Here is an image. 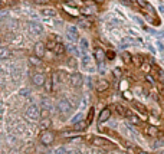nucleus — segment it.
I'll return each instance as SVG.
<instances>
[{"label": "nucleus", "mask_w": 164, "mask_h": 154, "mask_svg": "<svg viewBox=\"0 0 164 154\" xmlns=\"http://www.w3.org/2000/svg\"><path fill=\"white\" fill-rule=\"evenodd\" d=\"M58 111L62 114L64 117H66V115H71V114H72L74 107H72V104H71L68 99H61V101L58 102Z\"/></svg>", "instance_id": "obj_1"}, {"label": "nucleus", "mask_w": 164, "mask_h": 154, "mask_svg": "<svg viewBox=\"0 0 164 154\" xmlns=\"http://www.w3.org/2000/svg\"><path fill=\"white\" fill-rule=\"evenodd\" d=\"M25 115L29 121H36V120H39V117H41V111H39L38 105H30L26 110Z\"/></svg>", "instance_id": "obj_2"}, {"label": "nucleus", "mask_w": 164, "mask_h": 154, "mask_svg": "<svg viewBox=\"0 0 164 154\" xmlns=\"http://www.w3.org/2000/svg\"><path fill=\"white\" fill-rule=\"evenodd\" d=\"M53 140H55V134L49 130H45L43 131V134L41 135V143L42 144H45V146H49L53 143Z\"/></svg>", "instance_id": "obj_3"}, {"label": "nucleus", "mask_w": 164, "mask_h": 154, "mask_svg": "<svg viewBox=\"0 0 164 154\" xmlns=\"http://www.w3.org/2000/svg\"><path fill=\"white\" fill-rule=\"evenodd\" d=\"M27 27H29V32L32 33V35H35V36L43 33V26L41 23H38V22H30V23L27 24Z\"/></svg>", "instance_id": "obj_4"}, {"label": "nucleus", "mask_w": 164, "mask_h": 154, "mask_svg": "<svg viewBox=\"0 0 164 154\" xmlns=\"http://www.w3.org/2000/svg\"><path fill=\"white\" fill-rule=\"evenodd\" d=\"M83 79H82V75L81 73H72L71 76H69V82H71V85L75 87V88H79L82 87V84H83Z\"/></svg>", "instance_id": "obj_5"}, {"label": "nucleus", "mask_w": 164, "mask_h": 154, "mask_svg": "<svg viewBox=\"0 0 164 154\" xmlns=\"http://www.w3.org/2000/svg\"><path fill=\"white\" fill-rule=\"evenodd\" d=\"M91 144L92 146H97V147H107V146H111V143L108 140H104L101 137H91Z\"/></svg>", "instance_id": "obj_6"}, {"label": "nucleus", "mask_w": 164, "mask_h": 154, "mask_svg": "<svg viewBox=\"0 0 164 154\" xmlns=\"http://www.w3.org/2000/svg\"><path fill=\"white\" fill-rule=\"evenodd\" d=\"M78 36H79L78 29H76L75 26H69V27H68V39H71L72 42H76L78 41Z\"/></svg>", "instance_id": "obj_7"}, {"label": "nucleus", "mask_w": 164, "mask_h": 154, "mask_svg": "<svg viewBox=\"0 0 164 154\" xmlns=\"http://www.w3.org/2000/svg\"><path fill=\"white\" fill-rule=\"evenodd\" d=\"M45 48H46V45H45L43 42H38V43L35 45V55L39 58H43V55H45Z\"/></svg>", "instance_id": "obj_8"}, {"label": "nucleus", "mask_w": 164, "mask_h": 154, "mask_svg": "<svg viewBox=\"0 0 164 154\" xmlns=\"http://www.w3.org/2000/svg\"><path fill=\"white\" fill-rule=\"evenodd\" d=\"M32 82L35 84V87H42L46 82V79H45V76L42 73H35L32 76Z\"/></svg>", "instance_id": "obj_9"}, {"label": "nucleus", "mask_w": 164, "mask_h": 154, "mask_svg": "<svg viewBox=\"0 0 164 154\" xmlns=\"http://www.w3.org/2000/svg\"><path fill=\"white\" fill-rule=\"evenodd\" d=\"M111 117V110L109 108H104L102 111H101V114H99V118H98V122L99 124H102V122H105Z\"/></svg>", "instance_id": "obj_10"}, {"label": "nucleus", "mask_w": 164, "mask_h": 154, "mask_svg": "<svg viewBox=\"0 0 164 154\" xmlns=\"http://www.w3.org/2000/svg\"><path fill=\"white\" fill-rule=\"evenodd\" d=\"M94 55H95V59L98 61V64H99V62H104V59L107 58V53H105V52H104L101 48H95Z\"/></svg>", "instance_id": "obj_11"}, {"label": "nucleus", "mask_w": 164, "mask_h": 154, "mask_svg": "<svg viewBox=\"0 0 164 154\" xmlns=\"http://www.w3.org/2000/svg\"><path fill=\"white\" fill-rule=\"evenodd\" d=\"M108 88H109V84H108V81H105V79H99V81L97 82V91H98V92H104V91H107Z\"/></svg>", "instance_id": "obj_12"}, {"label": "nucleus", "mask_w": 164, "mask_h": 154, "mask_svg": "<svg viewBox=\"0 0 164 154\" xmlns=\"http://www.w3.org/2000/svg\"><path fill=\"white\" fill-rule=\"evenodd\" d=\"M50 124H52V122H50V120H49V117H48V115H46V117H42L41 122H39V128L45 131V130H48V128L50 127Z\"/></svg>", "instance_id": "obj_13"}, {"label": "nucleus", "mask_w": 164, "mask_h": 154, "mask_svg": "<svg viewBox=\"0 0 164 154\" xmlns=\"http://www.w3.org/2000/svg\"><path fill=\"white\" fill-rule=\"evenodd\" d=\"M10 56H12L10 49H7V48H1V49H0V59H1V61H6V59H9Z\"/></svg>", "instance_id": "obj_14"}, {"label": "nucleus", "mask_w": 164, "mask_h": 154, "mask_svg": "<svg viewBox=\"0 0 164 154\" xmlns=\"http://www.w3.org/2000/svg\"><path fill=\"white\" fill-rule=\"evenodd\" d=\"M89 64H91V56L88 53H82V66L86 68V69H91Z\"/></svg>", "instance_id": "obj_15"}, {"label": "nucleus", "mask_w": 164, "mask_h": 154, "mask_svg": "<svg viewBox=\"0 0 164 154\" xmlns=\"http://www.w3.org/2000/svg\"><path fill=\"white\" fill-rule=\"evenodd\" d=\"M146 133H147L150 137H157V135H158V128L154 127V125H150V127L146 128Z\"/></svg>", "instance_id": "obj_16"}, {"label": "nucleus", "mask_w": 164, "mask_h": 154, "mask_svg": "<svg viewBox=\"0 0 164 154\" xmlns=\"http://www.w3.org/2000/svg\"><path fill=\"white\" fill-rule=\"evenodd\" d=\"M53 52L56 53V55H62L64 52H65V46L61 43V42L58 41L56 42V45H55V48H53Z\"/></svg>", "instance_id": "obj_17"}, {"label": "nucleus", "mask_w": 164, "mask_h": 154, "mask_svg": "<svg viewBox=\"0 0 164 154\" xmlns=\"http://www.w3.org/2000/svg\"><path fill=\"white\" fill-rule=\"evenodd\" d=\"M79 46H81V52H82V53H86V52H88V49H89V43H88L86 39H81Z\"/></svg>", "instance_id": "obj_18"}, {"label": "nucleus", "mask_w": 164, "mask_h": 154, "mask_svg": "<svg viewBox=\"0 0 164 154\" xmlns=\"http://www.w3.org/2000/svg\"><path fill=\"white\" fill-rule=\"evenodd\" d=\"M29 64L33 66H41L42 65V61L39 56H30L29 58Z\"/></svg>", "instance_id": "obj_19"}, {"label": "nucleus", "mask_w": 164, "mask_h": 154, "mask_svg": "<svg viewBox=\"0 0 164 154\" xmlns=\"http://www.w3.org/2000/svg\"><path fill=\"white\" fill-rule=\"evenodd\" d=\"M115 111L120 114L121 117H125V115L128 114V111H127V110H125L123 105H120V104H115Z\"/></svg>", "instance_id": "obj_20"}, {"label": "nucleus", "mask_w": 164, "mask_h": 154, "mask_svg": "<svg viewBox=\"0 0 164 154\" xmlns=\"http://www.w3.org/2000/svg\"><path fill=\"white\" fill-rule=\"evenodd\" d=\"M86 125H88V122H76L74 124V130L75 131H82L86 128Z\"/></svg>", "instance_id": "obj_21"}, {"label": "nucleus", "mask_w": 164, "mask_h": 154, "mask_svg": "<svg viewBox=\"0 0 164 154\" xmlns=\"http://www.w3.org/2000/svg\"><path fill=\"white\" fill-rule=\"evenodd\" d=\"M137 3H138V6H141L143 9H148V10H150V12L153 13V7H151V6L148 4L146 0H137Z\"/></svg>", "instance_id": "obj_22"}, {"label": "nucleus", "mask_w": 164, "mask_h": 154, "mask_svg": "<svg viewBox=\"0 0 164 154\" xmlns=\"http://www.w3.org/2000/svg\"><path fill=\"white\" fill-rule=\"evenodd\" d=\"M42 13H43L45 16H56V10H55V9H43Z\"/></svg>", "instance_id": "obj_23"}, {"label": "nucleus", "mask_w": 164, "mask_h": 154, "mask_svg": "<svg viewBox=\"0 0 164 154\" xmlns=\"http://www.w3.org/2000/svg\"><path fill=\"white\" fill-rule=\"evenodd\" d=\"M128 115H130V117H128V118H130V121H131L132 124H135V125H138V124H140V118H138V117H137V115H134V114H131L130 111H128Z\"/></svg>", "instance_id": "obj_24"}, {"label": "nucleus", "mask_w": 164, "mask_h": 154, "mask_svg": "<svg viewBox=\"0 0 164 154\" xmlns=\"http://www.w3.org/2000/svg\"><path fill=\"white\" fill-rule=\"evenodd\" d=\"M134 107L138 110L140 113H143V114H147V108L143 105V104H140V102H134Z\"/></svg>", "instance_id": "obj_25"}, {"label": "nucleus", "mask_w": 164, "mask_h": 154, "mask_svg": "<svg viewBox=\"0 0 164 154\" xmlns=\"http://www.w3.org/2000/svg\"><path fill=\"white\" fill-rule=\"evenodd\" d=\"M132 62H134V65L135 66H143V59H141V56H132Z\"/></svg>", "instance_id": "obj_26"}, {"label": "nucleus", "mask_w": 164, "mask_h": 154, "mask_svg": "<svg viewBox=\"0 0 164 154\" xmlns=\"http://www.w3.org/2000/svg\"><path fill=\"white\" fill-rule=\"evenodd\" d=\"M66 49H68L71 53H74V55H79V52H78L76 46H75V45H72V43H71V45H68V46H66Z\"/></svg>", "instance_id": "obj_27"}, {"label": "nucleus", "mask_w": 164, "mask_h": 154, "mask_svg": "<svg viewBox=\"0 0 164 154\" xmlns=\"http://www.w3.org/2000/svg\"><path fill=\"white\" fill-rule=\"evenodd\" d=\"M45 85H46V91H48V92H52V89H53V81H52V79H46Z\"/></svg>", "instance_id": "obj_28"}, {"label": "nucleus", "mask_w": 164, "mask_h": 154, "mask_svg": "<svg viewBox=\"0 0 164 154\" xmlns=\"http://www.w3.org/2000/svg\"><path fill=\"white\" fill-rule=\"evenodd\" d=\"M81 120H82V114H76L74 118L71 120V122H72V124H76V122H79Z\"/></svg>", "instance_id": "obj_29"}, {"label": "nucleus", "mask_w": 164, "mask_h": 154, "mask_svg": "<svg viewBox=\"0 0 164 154\" xmlns=\"http://www.w3.org/2000/svg\"><path fill=\"white\" fill-rule=\"evenodd\" d=\"M92 117H94V108H91L89 113H88V118H86V122H88V124H91V121H92Z\"/></svg>", "instance_id": "obj_30"}, {"label": "nucleus", "mask_w": 164, "mask_h": 154, "mask_svg": "<svg viewBox=\"0 0 164 154\" xmlns=\"http://www.w3.org/2000/svg\"><path fill=\"white\" fill-rule=\"evenodd\" d=\"M123 58H124V61H125V62H130V61H132V56L130 55V53H128V52H127V53L124 52V53H123Z\"/></svg>", "instance_id": "obj_31"}, {"label": "nucleus", "mask_w": 164, "mask_h": 154, "mask_svg": "<svg viewBox=\"0 0 164 154\" xmlns=\"http://www.w3.org/2000/svg\"><path fill=\"white\" fill-rule=\"evenodd\" d=\"M79 23H81L82 26H85V27H89V26H91V22H89V20H86V19H81V20H79Z\"/></svg>", "instance_id": "obj_32"}, {"label": "nucleus", "mask_w": 164, "mask_h": 154, "mask_svg": "<svg viewBox=\"0 0 164 154\" xmlns=\"http://www.w3.org/2000/svg\"><path fill=\"white\" fill-rule=\"evenodd\" d=\"M55 42H52V41H49V42H46V48L48 49H50V50H53V48H55Z\"/></svg>", "instance_id": "obj_33"}, {"label": "nucleus", "mask_w": 164, "mask_h": 154, "mask_svg": "<svg viewBox=\"0 0 164 154\" xmlns=\"http://www.w3.org/2000/svg\"><path fill=\"white\" fill-rule=\"evenodd\" d=\"M158 92L161 94L164 97V82H161V84H158Z\"/></svg>", "instance_id": "obj_34"}, {"label": "nucleus", "mask_w": 164, "mask_h": 154, "mask_svg": "<svg viewBox=\"0 0 164 154\" xmlns=\"http://www.w3.org/2000/svg\"><path fill=\"white\" fill-rule=\"evenodd\" d=\"M27 95H29V89H22V91H20V97H27Z\"/></svg>", "instance_id": "obj_35"}, {"label": "nucleus", "mask_w": 164, "mask_h": 154, "mask_svg": "<svg viewBox=\"0 0 164 154\" xmlns=\"http://www.w3.org/2000/svg\"><path fill=\"white\" fill-rule=\"evenodd\" d=\"M114 76H117V78H120V76H121V69H120V68L114 69Z\"/></svg>", "instance_id": "obj_36"}, {"label": "nucleus", "mask_w": 164, "mask_h": 154, "mask_svg": "<svg viewBox=\"0 0 164 154\" xmlns=\"http://www.w3.org/2000/svg\"><path fill=\"white\" fill-rule=\"evenodd\" d=\"M146 79H147V81L150 82V84H151V85H153V84H154V78H153V76H151V75H147V76H146Z\"/></svg>", "instance_id": "obj_37"}, {"label": "nucleus", "mask_w": 164, "mask_h": 154, "mask_svg": "<svg viewBox=\"0 0 164 154\" xmlns=\"http://www.w3.org/2000/svg\"><path fill=\"white\" fill-rule=\"evenodd\" d=\"M99 72L101 73L105 72V65H102V62H99Z\"/></svg>", "instance_id": "obj_38"}, {"label": "nucleus", "mask_w": 164, "mask_h": 154, "mask_svg": "<svg viewBox=\"0 0 164 154\" xmlns=\"http://www.w3.org/2000/svg\"><path fill=\"white\" fill-rule=\"evenodd\" d=\"M35 3H38V4H45V3H48L49 0H33Z\"/></svg>", "instance_id": "obj_39"}, {"label": "nucleus", "mask_w": 164, "mask_h": 154, "mask_svg": "<svg viewBox=\"0 0 164 154\" xmlns=\"http://www.w3.org/2000/svg\"><path fill=\"white\" fill-rule=\"evenodd\" d=\"M158 78H160V81L163 79V82H164V72H163V71H161V69L158 71Z\"/></svg>", "instance_id": "obj_40"}, {"label": "nucleus", "mask_w": 164, "mask_h": 154, "mask_svg": "<svg viewBox=\"0 0 164 154\" xmlns=\"http://www.w3.org/2000/svg\"><path fill=\"white\" fill-rule=\"evenodd\" d=\"M114 56H115L114 52H107V58H108V59H112Z\"/></svg>", "instance_id": "obj_41"}, {"label": "nucleus", "mask_w": 164, "mask_h": 154, "mask_svg": "<svg viewBox=\"0 0 164 154\" xmlns=\"http://www.w3.org/2000/svg\"><path fill=\"white\" fill-rule=\"evenodd\" d=\"M156 147H160V146H164V140H160V141H157L156 144H154Z\"/></svg>", "instance_id": "obj_42"}, {"label": "nucleus", "mask_w": 164, "mask_h": 154, "mask_svg": "<svg viewBox=\"0 0 164 154\" xmlns=\"http://www.w3.org/2000/svg\"><path fill=\"white\" fill-rule=\"evenodd\" d=\"M124 98H127V99H132V97L130 95V92H125V94H124Z\"/></svg>", "instance_id": "obj_43"}, {"label": "nucleus", "mask_w": 164, "mask_h": 154, "mask_svg": "<svg viewBox=\"0 0 164 154\" xmlns=\"http://www.w3.org/2000/svg\"><path fill=\"white\" fill-rule=\"evenodd\" d=\"M158 49H160L161 52H163V50H164V48H163V43H161V42H158Z\"/></svg>", "instance_id": "obj_44"}, {"label": "nucleus", "mask_w": 164, "mask_h": 154, "mask_svg": "<svg viewBox=\"0 0 164 154\" xmlns=\"http://www.w3.org/2000/svg\"><path fill=\"white\" fill-rule=\"evenodd\" d=\"M160 12H161V15H164V6H160Z\"/></svg>", "instance_id": "obj_45"}, {"label": "nucleus", "mask_w": 164, "mask_h": 154, "mask_svg": "<svg viewBox=\"0 0 164 154\" xmlns=\"http://www.w3.org/2000/svg\"><path fill=\"white\" fill-rule=\"evenodd\" d=\"M95 1H97V3H102L104 0H95Z\"/></svg>", "instance_id": "obj_46"}]
</instances>
